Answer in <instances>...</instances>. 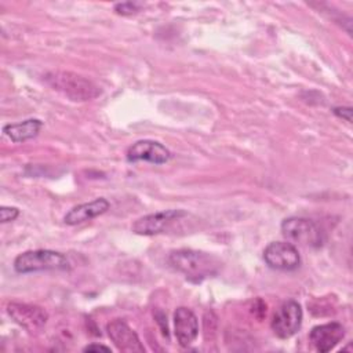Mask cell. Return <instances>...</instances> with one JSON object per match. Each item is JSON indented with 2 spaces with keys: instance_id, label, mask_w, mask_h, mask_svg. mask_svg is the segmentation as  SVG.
Instances as JSON below:
<instances>
[{
  "instance_id": "cell-1",
  "label": "cell",
  "mask_w": 353,
  "mask_h": 353,
  "mask_svg": "<svg viewBox=\"0 0 353 353\" xmlns=\"http://www.w3.org/2000/svg\"><path fill=\"white\" fill-rule=\"evenodd\" d=\"M168 263L174 270L194 283L215 276L221 268V262L214 255L189 248L172 251L168 256Z\"/></svg>"
},
{
  "instance_id": "cell-2",
  "label": "cell",
  "mask_w": 353,
  "mask_h": 353,
  "mask_svg": "<svg viewBox=\"0 0 353 353\" xmlns=\"http://www.w3.org/2000/svg\"><path fill=\"white\" fill-rule=\"evenodd\" d=\"M44 80L52 90L62 92L72 101H90L101 94L99 87L91 80L72 72H50L46 73Z\"/></svg>"
},
{
  "instance_id": "cell-3",
  "label": "cell",
  "mask_w": 353,
  "mask_h": 353,
  "mask_svg": "<svg viewBox=\"0 0 353 353\" xmlns=\"http://www.w3.org/2000/svg\"><path fill=\"white\" fill-rule=\"evenodd\" d=\"M17 273H36L47 270H69L70 262L59 251L54 250H29L14 259Z\"/></svg>"
},
{
  "instance_id": "cell-4",
  "label": "cell",
  "mask_w": 353,
  "mask_h": 353,
  "mask_svg": "<svg viewBox=\"0 0 353 353\" xmlns=\"http://www.w3.org/2000/svg\"><path fill=\"white\" fill-rule=\"evenodd\" d=\"M281 233L290 240L309 247H320L323 243V233L320 228L309 218L290 216L281 222Z\"/></svg>"
},
{
  "instance_id": "cell-5",
  "label": "cell",
  "mask_w": 353,
  "mask_h": 353,
  "mask_svg": "<svg viewBox=\"0 0 353 353\" xmlns=\"http://www.w3.org/2000/svg\"><path fill=\"white\" fill-rule=\"evenodd\" d=\"M262 258L270 269L280 272H291L298 269L301 265L298 248L288 241L269 243L263 250Z\"/></svg>"
},
{
  "instance_id": "cell-6",
  "label": "cell",
  "mask_w": 353,
  "mask_h": 353,
  "mask_svg": "<svg viewBox=\"0 0 353 353\" xmlns=\"http://www.w3.org/2000/svg\"><path fill=\"white\" fill-rule=\"evenodd\" d=\"M303 312L301 305L294 301L288 299L280 305V307L276 310L270 327L276 336L280 339L291 338L302 325Z\"/></svg>"
},
{
  "instance_id": "cell-7",
  "label": "cell",
  "mask_w": 353,
  "mask_h": 353,
  "mask_svg": "<svg viewBox=\"0 0 353 353\" xmlns=\"http://www.w3.org/2000/svg\"><path fill=\"white\" fill-rule=\"evenodd\" d=\"M7 313L14 323L28 332L40 331L48 320V314L43 307L30 303L10 302L7 305Z\"/></svg>"
},
{
  "instance_id": "cell-8",
  "label": "cell",
  "mask_w": 353,
  "mask_h": 353,
  "mask_svg": "<svg viewBox=\"0 0 353 353\" xmlns=\"http://www.w3.org/2000/svg\"><path fill=\"white\" fill-rule=\"evenodd\" d=\"M186 215L183 210H164L153 214L143 215L134 221L131 229L134 233L141 236H154L163 233L174 221L181 219Z\"/></svg>"
},
{
  "instance_id": "cell-9",
  "label": "cell",
  "mask_w": 353,
  "mask_h": 353,
  "mask_svg": "<svg viewBox=\"0 0 353 353\" xmlns=\"http://www.w3.org/2000/svg\"><path fill=\"white\" fill-rule=\"evenodd\" d=\"M171 159V152L160 142L152 139H141L132 143L127 150L130 163L148 161L152 164H165Z\"/></svg>"
},
{
  "instance_id": "cell-10",
  "label": "cell",
  "mask_w": 353,
  "mask_h": 353,
  "mask_svg": "<svg viewBox=\"0 0 353 353\" xmlns=\"http://www.w3.org/2000/svg\"><path fill=\"white\" fill-rule=\"evenodd\" d=\"M106 332L109 339L120 352L127 353H142L145 352L137 332L121 319H114L108 323Z\"/></svg>"
},
{
  "instance_id": "cell-11",
  "label": "cell",
  "mask_w": 353,
  "mask_h": 353,
  "mask_svg": "<svg viewBox=\"0 0 353 353\" xmlns=\"http://www.w3.org/2000/svg\"><path fill=\"white\" fill-rule=\"evenodd\" d=\"M343 336L345 328L338 321L314 325L309 332L310 343L320 353H325L334 349L343 339Z\"/></svg>"
},
{
  "instance_id": "cell-12",
  "label": "cell",
  "mask_w": 353,
  "mask_h": 353,
  "mask_svg": "<svg viewBox=\"0 0 353 353\" xmlns=\"http://www.w3.org/2000/svg\"><path fill=\"white\" fill-rule=\"evenodd\" d=\"M174 334L182 347H188L194 342L199 334V320L190 309L185 306L176 307L174 313Z\"/></svg>"
},
{
  "instance_id": "cell-13",
  "label": "cell",
  "mask_w": 353,
  "mask_h": 353,
  "mask_svg": "<svg viewBox=\"0 0 353 353\" xmlns=\"http://www.w3.org/2000/svg\"><path fill=\"white\" fill-rule=\"evenodd\" d=\"M110 208V203L105 197L94 199L88 203H81L72 207L63 216V222L66 225L74 226L90 219H94L102 214H105Z\"/></svg>"
},
{
  "instance_id": "cell-14",
  "label": "cell",
  "mask_w": 353,
  "mask_h": 353,
  "mask_svg": "<svg viewBox=\"0 0 353 353\" xmlns=\"http://www.w3.org/2000/svg\"><path fill=\"white\" fill-rule=\"evenodd\" d=\"M43 127V121L40 119H28L21 123H11L3 127L4 135H7L12 142L21 143L37 137Z\"/></svg>"
},
{
  "instance_id": "cell-15",
  "label": "cell",
  "mask_w": 353,
  "mask_h": 353,
  "mask_svg": "<svg viewBox=\"0 0 353 353\" xmlns=\"http://www.w3.org/2000/svg\"><path fill=\"white\" fill-rule=\"evenodd\" d=\"M138 10H139V4L132 3V1H124V3L114 4V11L121 15H131V14L138 12Z\"/></svg>"
},
{
  "instance_id": "cell-16",
  "label": "cell",
  "mask_w": 353,
  "mask_h": 353,
  "mask_svg": "<svg viewBox=\"0 0 353 353\" xmlns=\"http://www.w3.org/2000/svg\"><path fill=\"white\" fill-rule=\"evenodd\" d=\"M19 215V210L17 207H6L3 205L0 208V219H1V223H7V222H11L14 219H17Z\"/></svg>"
},
{
  "instance_id": "cell-17",
  "label": "cell",
  "mask_w": 353,
  "mask_h": 353,
  "mask_svg": "<svg viewBox=\"0 0 353 353\" xmlns=\"http://www.w3.org/2000/svg\"><path fill=\"white\" fill-rule=\"evenodd\" d=\"M332 112L339 119H343L349 123L352 121V108H349V106H336V108L332 109Z\"/></svg>"
},
{
  "instance_id": "cell-18",
  "label": "cell",
  "mask_w": 353,
  "mask_h": 353,
  "mask_svg": "<svg viewBox=\"0 0 353 353\" xmlns=\"http://www.w3.org/2000/svg\"><path fill=\"white\" fill-rule=\"evenodd\" d=\"M83 350L84 352H99V350H102V352H112V349L109 346H105V345H101V343H90Z\"/></svg>"
}]
</instances>
